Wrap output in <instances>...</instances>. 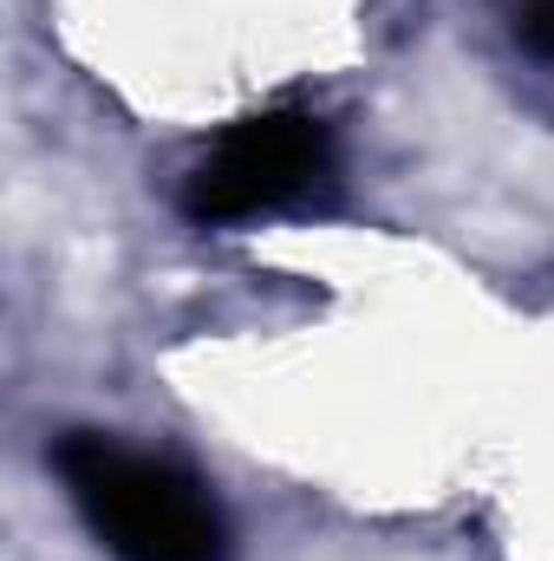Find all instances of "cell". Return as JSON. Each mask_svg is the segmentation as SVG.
<instances>
[{"mask_svg": "<svg viewBox=\"0 0 554 561\" xmlns=\"http://www.w3.org/2000/svg\"><path fill=\"white\" fill-rule=\"evenodd\" d=\"M333 183V131L313 112H262L216 144L183 190L196 222H255L313 203Z\"/></svg>", "mask_w": 554, "mask_h": 561, "instance_id": "cell-2", "label": "cell"}, {"mask_svg": "<svg viewBox=\"0 0 554 561\" xmlns=\"http://www.w3.org/2000/svg\"><path fill=\"white\" fill-rule=\"evenodd\" d=\"M516 39L535 59H554V0H516Z\"/></svg>", "mask_w": 554, "mask_h": 561, "instance_id": "cell-3", "label": "cell"}, {"mask_svg": "<svg viewBox=\"0 0 554 561\" xmlns=\"http://www.w3.org/2000/svg\"><path fill=\"white\" fill-rule=\"evenodd\" d=\"M53 463L92 536L118 561H229L222 510L189 470L125 450L99 431H72Z\"/></svg>", "mask_w": 554, "mask_h": 561, "instance_id": "cell-1", "label": "cell"}]
</instances>
